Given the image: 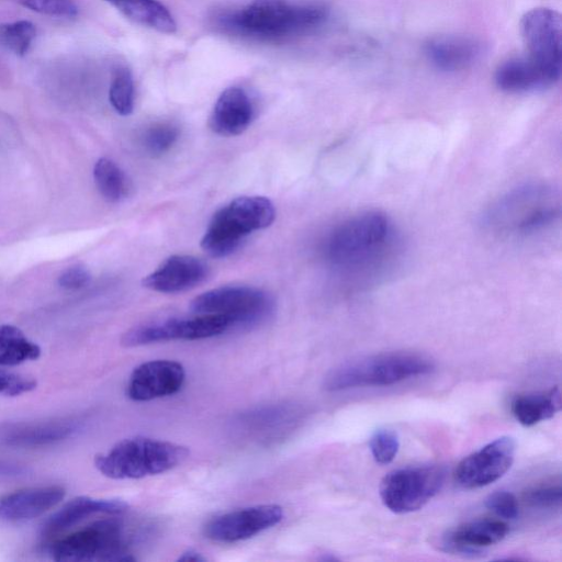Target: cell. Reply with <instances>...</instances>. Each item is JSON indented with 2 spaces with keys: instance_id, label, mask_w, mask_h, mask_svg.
Instances as JSON below:
<instances>
[{
  "instance_id": "6da1fadb",
  "label": "cell",
  "mask_w": 562,
  "mask_h": 562,
  "mask_svg": "<svg viewBox=\"0 0 562 562\" xmlns=\"http://www.w3.org/2000/svg\"><path fill=\"white\" fill-rule=\"evenodd\" d=\"M401 241L389 215L376 210L362 211L330 231L323 255L331 268L360 288L379 280L395 266Z\"/></svg>"
},
{
  "instance_id": "7a4b0ae2",
  "label": "cell",
  "mask_w": 562,
  "mask_h": 562,
  "mask_svg": "<svg viewBox=\"0 0 562 562\" xmlns=\"http://www.w3.org/2000/svg\"><path fill=\"white\" fill-rule=\"evenodd\" d=\"M561 215V194L552 184L532 181L496 199L483 213L486 231L501 237H522L543 231Z\"/></svg>"
},
{
  "instance_id": "3957f363",
  "label": "cell",
  "mask_w": 562,
  "mask_h": 562,
  "mask_svg": "<svg viewBox=\"0 0 562 562\" xmlns=\"http://www.w3.org/2000/svg\"><path fill=\"white\" fill-rule=\"evenodd\" d=\"M326 8L292 4L286 0H255L244 9L221 16V25L235 34L258 40H279L322 25Z\"/></svg>"
},
{
  "instance_id": "277c9868",
  "label": "cell",
  "mask_w": 562,
  "mask_h": 562,
  "mask_svg": "<svg viewBox=\"0 0 562 562\" xmlns=\"http://www.w3.org/2000/svg\"><path fill=\"white\" fill-rule=\"evenodd\" d=\"M434 362L426 356L395 351L362 357L333 369L324 380L329 392L368 386H387L429 374Z\"/></svg>"
},
{
  "instance_id": "5b68a950",
  "label": "cell",
  "mask_w": 562,
  "mask_h": 562,
  "mask_svg": "<svg viewBox=\"0 0 562 562\" xmlns=\"http://www.w3.org/2000/svg\"><path fill=\"white\" fill-rule=\"evenodd\" d=\"M274 218L276 209L268 198H236L214 213L201 239V248L211 257H227L249 234L269 227Z\"/></svg>"
},
{
  "instance_id": "8992f818",
  "label": "cell",
  "mask_w": 562,
  "mask_h": 562,
  "mask_svg": "<svg viewBox=\"0 0 562 562\" xmlns=\"http://www.w3.org/2000/svg\"><path fill=\"white\" fill-rule=\"evenodd\" d=\"M189 450L180 445L146 437L124 439L98 454L95 468L115 480L140 479L167 472L181 464Z\"/></svg>"
},
{
  "instance_id": "52a82bcc",
  "label": "cell",
  "mask_w": 562,
  "mask_h": 562,
  "mask_svg": "<svg viewBox=\"0 0 562 562\" xmlns=\"http://www.w3.org/2000/svg\"><path fill=\"white\" fill-rule=\"evenodd\" d=\"M54 561L64 562H126L135 558L128 551L122 522L103 518L86 525L45 544Z\"/></svg>"
},
{
  "instance_id": "ba28073f",
  "label": "cell",
  "mask_w": 562,
  "mask_h": 562,
  "mask_svg": "<svg viewBox=\"0 0 562 562\" xmlns=\"http://www.w3.org/2000/svg\"><path fill=\"white\" fill-rule=\"evenodd\" d=\"M194 314L227 316L234 329L250 328L266 322L273 313L272 297L263 290L248 285H225L195 296L190 303Z\"/></svg>"
},
{
  "instance_id": "9c48e42d",
  "label": "cell",
  "mask_w": 562,
  "mask_h": 562,
  "mask_svg": "<svg viewBox=\"0 0 562 562\" xmlns=\"http://www.w3.org/2000/svg\"><path fill=\"white\" fill-rule=\"evenodd\" d=\"M445 480L446 470L438 464L396 469L382 479L380 497L384 506L393 513H412L435 497Z\"/></svg>"
},
{
  "instance_id": "30bf717a",
  "label": "cell",
  "mask_w": 562,
  "mask_h": 562,
  "mask_svg": "<svg viewBox=\"0 0 562 562\" xmlns=\"http://www.w3.org/2000/svg\"><path fill=\"white\" fill-rule=\"evenodd\" d=\"M520 33L528 57L555 83L561 76L562 22L561 15L549 8H535L520 21Z\"/></svg>"
},
{
  "instance_id": "8fae6325",
  "label": "cell",
  "mask_w": 562,
  "mask_h": 562,
  "mask_svg": "<svg viewBox=\"0 0 562 562\" xmlns=\"http://www.w3.org/2000/svg\"><path fill=\"white\" fill-rule=\"evenodd\" d=\"M234 329L231 319L220 314H196L190 318H169L136 326L122 337L125 347L170 340H199Z\"/></svg>"
},
{
  "instance_id": "7c38bea8",
  "label": "cell",
  "mask_w": 562,
  "mask_h": 562,
  "mask_svg": "<svg viewBox=\"0 0 562 562\" xmlns=\"http://www.w3.org/2000/svg\"><path fill=\"white\" fill-rule=\"evenodd\" d=\"M515 451L513 438L499 437L463 458L456 468L454 479L468 490L490 485L510 469Z\"/></svg>"
},
{
  "instance_id": "4fadbf2b",
  "label": "cell",
  "mask_w": 562,
  "mask_h": 562,
  "mask_svg": "<svg viewBox=\"0 0 562 562\" xmlns=\"http://www.w3.org/2000/svg\"><path fill=\"white\" fill-rule=\"evenodd\" d=\"M283 509L277 504H263L218 515L204 526V536L212 541L233 543L249 539L278 525Z\"/></svg>"
},
{
  "instance_id": "5bb4252c",
  "label": "cell",
  "mask_w": 562,
  "mask_h": 562,
  "mask_svg": "<svg viewBox=\"0 0 562 562\" xmlns=\"http://www.w3.org/2000/svg\"><path fill=\"white\" fill-rule=\"evenodd\" d=\"M186 379L184 368L173 360H151L136 367L126 394L135 402H147L177 393Z\"/></svg>"
},
{
  "instance_id": "9a60e30c",
  "label": "cell",
  "mask_w": 562,
  "mask_h": 562,
  "mask_svg": "<svg viewBox=\"0 0 562 562\" xmlns=\"http://www.w3.org/2000/svg\"><path fill=\"white\" fill-rule=\"evenodd\" d=\"M209 276V267L189 255H173L147 274L143 285L160 293H179L201 284Z\"/></svg>"
},
{
  "instance_id": "2e32d148",
  "label": "cell",
  "mask_w": 562,
  "mask_h": 562,
  "mask_svg": "<svg viewBox=\"0 0 562 562\" xmlns=\"http://www.w3.org/2000/svg\"><path fill=\"white\" fill-rule=\"evenodd\" d=\"M508 530V525L499 519H474L447 531L442 536V547L447 552L475 558L502 541Z\"/></svg>"
},
{
  "instance_id": "e0dca14e",
  "label": "cell",
  "mask_w": 562,
  "mask_h": 562,
  "mask_svg": "<svg viewBox=\"0 0 562 562\" xmlns=\"http://www.w3.org/2000/svg\"><path fill=\"white\" fill-rule=\"evenodd\" d=\"M128 505L121 499L77 496L52 514L42 525L41 535L49 540L94 515L115 516L124 513Z\"/></svg>"
},
{
  "instance_id": "ac0fdd59",
  "label": "cell",
  "mask_w": 562,
  "mask_h": 562,
  "mask_svg": "<svg viewBox=\"0 0 562 562\" xmlns=\"http://www.w3.org/2000/svg\"><path fill=\"white\" fill-rule=\"evenodd\" d=\"M66 495L59 485L27 487L0 496V520L8 522L36 518L59 504Z\"/></svg>"
},
{
  "instance_id": "d6986e66",
  "label": "cell",
  "mask_w": 562,
  "mask_h": 562,
  "mask_svg": "<svg viewBox=\"0 0 562 562\" xmlns=\"http://www.w3.org/2000/svg\"><path fill=\"white\" fill-rule=\"evenodd\" d=\"M254 115V105L247 92L239 87H229L217 98L209 126L217 135L236 136L249 127Z\"/></svg>"
},
{
  "instance_id": "ffe728a7",
  "label": "cell",
  "mask_w": 562,
  "mask_h": 562,
  "mask_svg": "<svg viewBox=\"0 0 562 562\" xmlns=\"http://www.w3.org/2000/svg\"><path fill=\"white\" fill-rule=\"evenodd\" d=\"M425 53L437 69L459 71L475 63L481 55V44L468 36L442 35L429 40Z\"/></svg>"
},
{
  "instance_id": "44dd1931",
  "label": "cell",
  "mask_w": 562,
  "mask_h": 562,
  "mask_svg": "<svg viewBox=\"0 0 562 562\" xmlns=\"http://www.w3.org/2000/svg\"><path fill=\"white\" fill-rule=\"evenodd\" d=\"M80 428V422L72 418L22 424L10 428L4 435V441L14 447H42L68 439Z\"/></svg>"
},
{
  "instance_id": "7402d4cb",
  "label": "cell",
  "mask_w": 562,
  "mask_h": 562,
  "mask_svg": "<svg viewBox=\"0 0 562 562\" xmlns=\"http://www.w3.org/2000/svg\"><path fill=\"white\" fill-rule=\"evenodd\" d=\"M494 78L497 88L507 93L532 92L554 85L528 56L505 60L497 67Z\"/></svg>"
},
{
  "instance_id": "603a6c76",
  "label": "cell",
  "mask_w": 562,
  "mask_h": 562,
  "mask_svg": "<svg viewBox=\"0 0 562 562\" xmlns=\"http://www.w3.org/2000/svg\"><path fill=\"white\" fill-rule=\"evenodd\" d=\"M125 18L160 33L172 34L177 24L169 10L157 0H105Z\"/></svg>"
},
{
  "instance_id": "cb8c5ba5",
  "label": "cell",
  "mask_w": 562,
  "mask_h": 562,
  "mask_svg": "<svg viewBox=\"0 0 562 562\" xmlns=\"http://www.w3.org/2000/svg\"><path fill=\"white\" fill-rule=\"evenodd\" d=\"M561 409V393L558 386L547 391L517 395L510 404L515 419L530 427L553 417Z\"/></svg>"
},
{
  "instance_id": "d4e9b609",
  "label": "cell",
  "mask_w": 562,
  "mask_h": 562,
  "mask_svg": "<svg viewBox=\"0 0 562 562\" xmlns=\"http://www.w3.org/2000/svg\"><path fill=\"white\" fill-rule=\"evenodd\" d=\"M41 356V348L18 327L0 325V366L12 367Z\"/></svg>"
},
{
  "instance_id": "484cf974",
  "label": "cell",
  "mask_w": 562,
  "mask_h": 562,
  "mask_svg": "<svg viewBox=\"0 0 562 562\" xmlns=\"http://www.w3.org/2000/svg\"><path fill=\"white\" fill-rule=\"evenodd\" d=\"M93 178L100 194L109 202H120L128 192L125 173L109 158L103 157L95 162Z\"/></svg>"
},
{
  "instance_id": "4316f807",
  "label": "cell",
  "mask_w": 562,
  "mask_h": 562,
  "mask_svg": "<svg viewBox=\"0 0 562 562\" xmlns=\"http://www.w3.org/2000/svg\"><path fill=\"white\" fill-rule=\"evenodd\" d=\"M36 37L35 25L27 20H19L0 25V43L16 56L29 53Z\"/></svg>"
},
{
  "instance_id": "83f0119b",
  "label": "cell",
  "mask_w": 562,
  "mask_h": 562,
  "mask_svg": "<svg viewBox=\"0 0 562 562\" xmlns=\"http://www.w3.org/2000/svg\"><path fill=\"white\" fill-rule=\"evenodd\" d=\"M109 100L120 115H130L134 109V81L130 69L119 66L114 69Z\"/></svg>"
},
{
  "instance_id": "f1b7e54d",
  "label": "cell",
  "mask_w": 562,
  "mask_h": 562,
  "mask_svg": "<svg viewBox=\"0 0 562 562\" xmlns=\"http://www.w3.org/2000/svg\"><path fill=\"white\" fill-rule=\"evenodd\" d=\"M179 137V130L169 123H158L148 127L142 135L144 149L153 155L159 156L176 144Z\"/></svg>"
},
{
  "instance_id": "f546056e",
  "label": "cell",
  "mask_w": 562,
  "mask_h": 562,
  "mask_svg": "<svg viewBox=\"0 0 562 562\" xmlns=\"http://www.w3.org/2000/svg\"><path fill=\"white\" fill-rule=\"evenodd\" d=\"M369 447L378 463L387 464L395 459L400 449V440L392 429L380 428L372 434Z\"/></svg>"
},
{
  "instance_id": "4dcf8cb0",
  "label": "cell",
  "mask_w": 562,
  "mask_h": 562,
  "mask_svg": "<svg viewBox=\"0 0 562 562\" xmlns=\"http://www.w3.org/2000/svg\"><path fill=\"white\" fill-rule=\"evenodd\" d=\"M524 502L538 509L559 508L562 499L560 484L538 485L527 490L522 495Z\"/></svg>"
},
{
  "instance_id": "1f68e13d",
  "label": "cell",
  "mask_w": 562,
  "mask_h": 562,
  "mask_svg": "<svg viewBox=\"0 0 562 562\" xmlns=\"http://www.w3.org/2000/svg\"><path fill=\"white\" fill-rule=\"evenodd\" d=\"M25 8L52 16L71 18L78 7L74 0H19Z\"/></svg>"
},
{
  "instance_id": "d6a6232c",
  "label": "cell",
  "mask_w": 562,
  "mask_h": 562,
  "mask_svg": "<svg viewBox=\"0 0 562 562\" xmlns=\"http://www.w3.org/2000/svg\"><path fill=\"white\" fill-rule=\"evenodd\" d=\"M485 506L503 519H516L519 515V505L516 496L508 491H496L487 496Z\"/></svg>"
},
{
  "instance_id": "836d02e7",
  "label": "cell",
  "mask_w": 562,
  "mask_h": 562,
  "mask_svg": "<svg viewBox=\"0 0 562 562\" xmlns=\"http://www.w3.org/2000/svg\"><path fill=\"white\" fill-rule=\"evenodd\" d=\"M35 379L0 369V394L7 396H18L36 389Z\"/></svg>"
},
{
  "instance_id": "e575fe53",
  "label": "cell",
  "mask_w": 562,
  "mask_h": 562,
  "mask_svg": "<svg viewBox=\"0 0 562 562\" xmlns=\"http://www.w3.org/2000/svg\"><path fill=\"white\" fill-rule=\"evenodd\" d=\"M90 281L89 271L81 266H74L66 269L58 277V284L67 290L83 288Z\"/></svg>"
},
{
  "instance_id": "d590c367",
  "label": "cell",
  "mask_w": 562,
  "mask_h": 562,
  "mask_svg": "<svg viewBox=\"0 0 562 562\" xmlns=\"http://www.w3.org/2000/svg\"><path fill=\"white\" fill-rule=\"evenodd\" d=\"M29 473V469L20 463L0 460V477H15Z\"/></svg>"
},
{
  "instance_id": "8d00e7d4",
  "label": "cell",
  "mask_w": 562,
  "mask_h": 562,
  "mask_svg": "<svg viewBox=\"0 0 562 562\" xmlns=\"http://www.w3.org/2000/svg\"><path fill=\"white\" fill-rule=\"evenodd\" d=\"M179 561H205V558L198 551L193 549H189L184 551L179 558Z\"/></svg>"
}]
</instances>
